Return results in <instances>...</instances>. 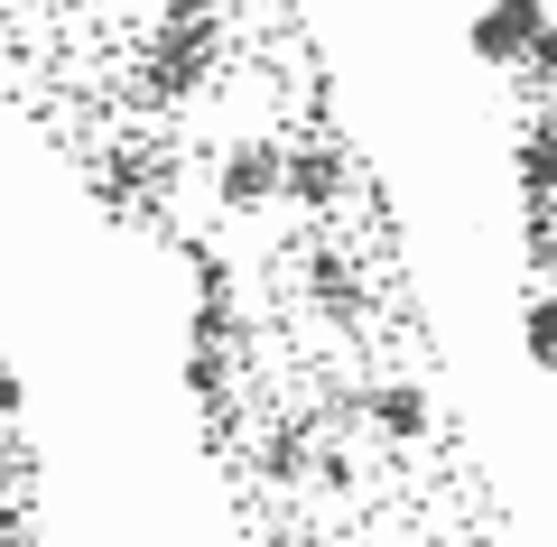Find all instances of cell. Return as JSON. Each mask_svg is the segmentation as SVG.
<instances>
[{"label":"cell","instance_id":"5","mask_svg":"<svg viewBox=\"0 0 557 547\" xmlns=\"http://www.w3.org/2000/svg\"><path fill=\"white\" fill-rule=\"evenodd\" d=\"M511 176H520V196H557V121H530L511 139Z\"/></svg>","mask_w":557,"mask_h":547},{"label":"cell","instance_id":"8","mask_svg":"<svg viewBox=\"0 0 557 547\" xmlns=\"http://www.w3.org/2000/svg\"><path fill=\"white\" fill-rule=\"evenodd\" d=\"M0 547H28V538H20V501H10V492H0Z\"/></svg>","mask_w":557,"mask_h":547},{"label":"cell","instance_id":"3","mask_svg":"<svg viewBox=\"0 0 557 547\" xmlns=\"http://www.w3.org/2000/svg\"><path fill=\"white\" fill-rule=\"evenodd\" d=\"M278 196H298L307 214H325V204L344 196V149H335V139H298V149H288V186H278Z\"/></svg>","mask_w":557,"mask_h":547},{"label":"cell","instance_id":"6","mask_svg":"<svg viewBox=\"0 0 557 547\" xmlns=\"http://www.w3.org/2000/svg\"><path fill=\"white\" fill-rule=\"evenodd\" d=\"M520 352H530L539 372L557 381V288H539L530 307H520Z\"/></svg>","mask_w":557,"mask_h":547},{"label":"cell","instance_id":"4","mask_svg":"<svg viewBox=\"0 0 557 547\" xmlns=\"http://www.w3.org/2000/svg\"><path fill=\"white\" fill-rule=\"evenodd\" d=\"M372 418H381V436H399V446H418V436L437 427V409H428L418 381H381V390H372Z\"/></svg>","mask_w":557,"mask_h":547},{"label":"cell","instance_id":"2","mask_svg":"<svg viewBox=\"0 0 557 547\" xmlns=\"http://www.w3.org/2000/svg\"><path fill=\"white\" fill-rule=\"evenodd\" d=\"M214 186H223V204H233V214H260V204L288 186V149H278V139H233V149H223V167H214Z\"/></svg>","mask_w":557,"mask_h":547},{"label":"cell","instance_id":"7","mask_svg":"<svg viewBox=\"0 0 557 547\" xmlns=\"http://www.w3.org/2000/svg\"><path fill=\"white\" fill-rule=\"evenodd\" d=\"M520 75H539V84H557V20L539 28V47H530V57H520Z\"/></svg>","mask_w":557,"mask_h":547},{"label":"cell","instance_id":"9","mask_svg":"<svg viewBox=\"0 0 557 547\" xmlns=\"http://www.w3.org/2000/svg\"><path fill=\"white\" fill-rule=\"evenodd\" d=\"M20 409V372H10V362H0V418Z\"/></svg>","mask_w":557,"mask_h":547},{"label":"cell","instance_id":"1","mask_svg":"<svg viewBox=\"0 0 557 547\" xmlns=\"http://www.w3.org/2000/svg\"><path fill=\"white\" fill-rule=\"evenodd\" d=\"M539 28H548V0H483L474 28H465V47H474L483 65H520L539 47Z\"/></svg>","mask_w":557,"mask_h":547}]
</instances>
